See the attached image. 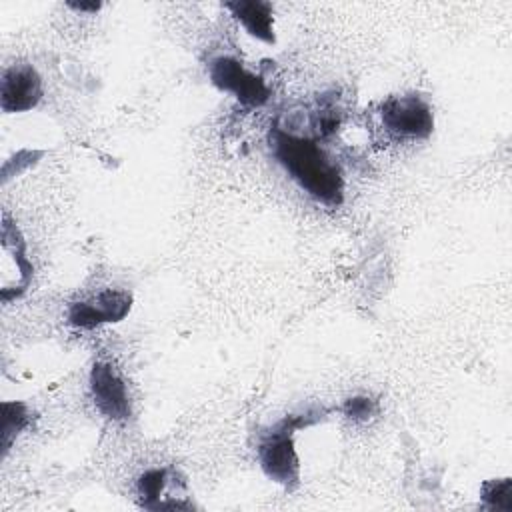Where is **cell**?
Segmentation results:
<instances>
[{
  "mask_svg": "<svg viewBox=\"0 0 512 512\" xmlns=\"http://www.w3.org/2000/svg\"><path fill=\"white\" fill-rule=\"evenodd\" d=\"M166 480H168V472L166 468H152V470H146L140 480H138V494L142 496V504L146 508H152L154 500L160 498L164 486H166Z\"/></svg>",
  "mask_w": 512,
  "mask_h": 512,
  "instance_id": "9c48e42d",
  "label": "cell"
},
{
  "mask_svg": "<svg viewBox=\"0 0 512 512\" xmlns=\"http://www.w3.org/2000/svg\"><path fill=\"white\" fill-rule=\"evenodd\" d=\"M270 148L284 170L312 198L326 206H338L342 202V172L316 142L276 128L270 134Z\"/></svg>",
  "mask_w": 512,
  "mask_h": 512,
  "instance_id": "6da1fadb",
  "label": "cell"
},
{
  "mask_svg": "<svg viewBox=\"0 0 512 512\" xmlns=\"http://www.w3.org/2000/svg\"><path fill=\"white\" fill-rule=\"evenodd\" d=\"M42 98V80L32 66H12L2 76L0 104L4 112H24Z\"/></svg>",
  "mask_w": 512,
  "mask_h": 512,
  "instance_id": "52a82bcc",
  "label": "cell"
},
{
  "mask_svg": "<svg viewBox=\"0 0 512 512\" xmlns=\"http://www.w3.org/2000/svg\"><path fill=\"white\" fill-rule=\"evenodd\" d=\"M2 412H4V418H2V446H4V450H8L12 438L26 426L28 414L24 410V404H10V402L2 404Z\"/></svg>",
  "mask_w": 512,
  "mask_h": 512,
  "instance_id": "30bf717a",
  "label": "cell"
},
{
  "mask_svg": "<svg viewBox=\"0 0 512 512\" xmlns=\"http://www.w3.org/2000/svg\"><path fill=\"white\" fill-rule=\"evenodd\" d=\"M70 6L76 10H90V12H96L100 8V4H70Z\"/></svg>",
  "mask_w": 512,
  "mask_h": 512,
  "instance_id": "4fadbf2b",
  "label": "cell"
},
{
  "mask_svg": "<svg viewBox=\"0 0 512 512\" xmlns=\"http://www.w3.org/2000/svg\"><path fill=\"white\" fill-rule=\"evenodd\" d=\"M374 410H376V404H374L370 398H360V396H358V398L346 400V404H344L346 416L358 418V420L370 418V416L374 414Z\"/></svg>",
  "mask_w": 512,
  "mask_h": 512,
  "instance_id": "7c38bea8",
  "label": "cell"
},
{
  "mask_svg": "<svg viewBox=\"0 0 512 512\" xmlns=\"http://www.w3.org/2000/svg\"><path fill=\"white\" fill-rule=\"evenodd\" d=\"M90 390L96 408L114 420H124L130 414L128 388L110 364L96 362L90 372Z\"/></svg>",
  "mask_w": 512,
  "mask_h": 512,
  "instance_id": "8992f818",
  "label": "cell"
},
{
  "mask_svg": "<svg viewBox=\"0 0 512 512\" xmlns=\"http://www.w3.org/2000/svg\"><path fill=\"white\" fill-rule=\"evenodd\" d=\"M210 78L214 86L234 94V98L244 106H262L270 96L266 82L246 70L242 62L230 56H220L212 60Z\"/></svg>",
  "mask_w": 512,
  "mask_h": 512,
  "instance_id": "3957f363",
  "label": "cell"
},
{
  "mask_svg": "<svg viewBox=\"0 0 512 512\" xmlns=\"http://www.w3.org/2000/svg\"><path fill=\"white\" fill-rule=\"evenodd\" d=\"M382 122L388 130L408 138H426L434 128L430 106L414 94L388 98L382 106Z\"/></svg>",
  "mask_w": 512,
  "mask_h": 512,
  "instance_id": "277c9868",
  "label": "cell"
},
{
  "mask_svg": "<svg viewBox=\"0 0 512 512\" xmlns=\"http://www.w3.org/2000/svg\"><path fill=\"white\" fill-rule=\"evenodd\" d=\"M130 294L120 290H104L96 298L74 302L68 312L70 324L78 328H92L104 322H118L130 310Z\"/></svg>",
  "mask_w": 512,
  "mask_h": 512,
  "instance_id": "5b68a950",
  "label": "cell"
},
{
  "mask_svg": "<svg viewBox=\"0 0 512 512\" xmlns=\"http://www.w3.org/2000/svg\"><path fill=\"white\" fill-rule=\"evenodd\" d=\"M226 8L246 28V32L262 42H274V20L272 6L262 0H236L228 2Z\"/></svg>",
  "mask_w": 512,
  "mask_h": 512,
  "instance_id": "ba28073f",
  "label": "cell"
},
{
  "mask_svg": "<svg viewBox=\"0 0 512 512\" xmlns=\"http://www.w3.org/2000/svg\"><path fill=\"white\" fill-rule=\"evenodd\" d=\"M482 500L496 510H512V480H490L482 486Z\"/></svg>",
  "mask_w": 512,
  "mask_h": 512,
  "instance_id": "8fae6325",
  "label": "cell"
},
{
  "mask_svg": "<svg viewBox=\"0 0 512 512\" xmlns=\"http://www.w3.org/2000/svg\"><path fill=\"white\" fill-rule=\"evenodd\" d=\"M296 426H300V424L294 422V424L286 426V420L280 422L272 432L266 434V438L262 440V444L258 448L260 464H262V470L266 472V476L284 486L296 484L298 474H300L296 448H294V442L290 436V430Z\"/></svg>",
  "mask_w": 512,
  "mask_h": 512,
  "instance_id": "7a4b0ae2",
  "label": "cell"
}]
</instances>
